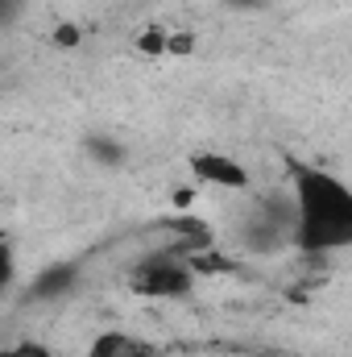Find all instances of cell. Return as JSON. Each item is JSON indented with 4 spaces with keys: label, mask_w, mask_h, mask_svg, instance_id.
<instances>
[{
    "label": "cell",
    "mask_w": 352,
    "mask_h": 357,
    "mask_svg": "<svg viewBox=\"0 0 352 357\" xmlns=\"http://www.w3.org/2000/svg\"><path fill=\"white\" fill-rule=\"evenodd\" d=\"M290 171V208H294V233L290 245L307 258H328L352 245V187L340 175L315 167V162H286Z\"/></svg>",
    "instance_id": "1"
},
{
    "label": "cell",
    "mask_w": 352,
    "mask_h": 357,
    "mask_svg": "<svg viewBox=\"0 0 352 357\" xmlns=\"http://www.w3.org/2000/svg\"><path fill=\"white\" fill-rule=\"evenodd\" d=\"M228 8H241V13H253V8H262L265 0H224Z\"/></svg>",
    "instance_id": "11"
},
{
    "label": "cell",
    "mask_w": 352,
    "mask_h": 357,
    "mask_svg": "<svg viewBox=\"0 0 352 357\" xmlns=\"http://www.w3.org/2000/svg\"><path fill=\"white\" fill-rule=\"evenodd\" d=\"M83 357H158V345L141 333H129V328H104L91 337Z\"/></svg>",
    "instance_id": "6"
},
{
    "label": "cell",
    "mask_w": 352,
    "mask_h": 357,
    "mask_svg": "<svg viewBox=\"0 0 352 357\" xmlns=\"http://www.w3.org/2000/svg\"><path fill=\"white\" fill-rule=\"evenodd\" d=\"M195 270L186 258L178 254H141L133 266H129V291L141 295V299H154V303H166V299H186L195 291Z\"/></svg>",
    "instance_id": "2"
},
{
    "label": "cell",
    "mask_w": 352,
    "mask_h": 357,
    "mask_svg": "<svg viewBox=\"0 0 352 357\" xmlns=\"http://www.w3.org/2000/svg\"><path fill=\"white\" fill-rule=\"evenodd\" d=\"M21 13H25V0H0V33L13 29L21 21Z\"/></svg>",
    "instance_id": "10"
},
{
    "label": "cell",
    "mask_w": 352,
    "mask_h": 357,
    "mask_svg": "<svg viewBox=\"0 0 352 357\" xmlns=\"http://www.w3.org/2000/svg\"><path fill=\"white\" fill-rule=\"evenodd\" d=\"M290 233H294V208H290V195H265L249 208L245 225H241V241L253 250V254H278L290 245Z\"/></svg>",
    "instance_id": "3"
},
{
    "label": "cell",
    "mask_w": 352,
    "mask_h": 357,
    "mask_svg": "<svg viewBox=\"0 0 352 357\" xmlns=\"http://www.w3.org/2000/svg\"><path fill=\"white\" fill-rule=\"evenodd\" d=\"M88 154H91V158H99V162H120V158H125V150H120L112 137H91Z\"/></svg>",
    "instance_id": "7"
},
{
    "label": "cell",
    "mask_w": 352,
    "mask_h": 357,
    "mask_svg": "<svg viewBox=\"0 0 352 357\" xmlns=\"http://www.w3.org/2000/svg\"><path fill=\"white\" fill-rule=\"evenodd\" d=\"M191 175L207 187H220V191H249V171L232 158V154H220V150H195L186 158Z\"/></svg>",
    "instance_id": "4"
},
{
    "label": "cell",
    "mask_w": 352,
    "mask_h": 357,
    "mask_svg": "<svg viewBox=\"0 0 352 357\" xmlns=\"http://www.w3.org/2000/svg\"><path fill=\"white\" fill-rule=\"evenodd\" d=\"M79 274H83V262H54L25 287V299L29 303H54V299H63L79 287Z\"/></svg>",
    "instance_id": "5"
},
{
    "label": "cell",
    "mask_w": 352,
    "mask_h": 357,
    "mask_svg": "<svg viewBox=\"0 0 352 357\" xmlns=\"http://www.w3.org/2000/svg\"><path fill=\"white\" fill-rule=\"evenodd\" d=\"M0 357H54V349L42 341H17V345H4Z\"/></svg>",
    "instance_id": "8"
},
{
    "label": "cell",
    "mask_w": 352,
    "mask_h": 357,
    "mask_svg": "<svg viewBox=\"0 0 352 357\" xmlns=\"http://www.w3.org/2000/svg\"><path fill=\"white\" fill-rule=\"evenodd\" d=\"M13 274H17V258H13V245L0 237V295L13 287Z\"/></svg>",
    "instance_id": "9"
}]
</instances>
